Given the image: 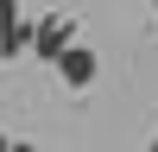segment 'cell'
Segmentation results:
<instances>
[{
	"label": "cell",
	"instance_id": "5b68a950",
	"mask_svg": "<svg viewBox=\"0 0 158 152\" xmlns=\"http://www.w3.org/2000/svg\"><path fill=\"white\" fill-rule=\"evenodd\" d=\"M152 6H158V0H152Z\"/></svg>",
	"mask_w": 158,
	"mask_h": 152
},
{
	"label": "cell",
	"instance_id": "7a4b0ae2",
	"mask_svg": "<svg viewBox=\"0 0 158 152\" xmlns=\"http://www.w3.org/2000/svg\"><path fill=\"white\" fill-rule=\"evenodd\" d=\"M57 76H63L70 89H89V82H95V51H89V44H70L63 63H57Z\"/></svg>",
	"mask_w": 158,
	"mask_h": 152
},
{
	"label": "cell",
	"instance_id": "6da1fadb",
	"mask_svg": "<svg viewBox=\"0 0 158 152\" xmlns=\"http://www.w3.org/2000/svg\"><path fill=\"white\" fill-rule=\"evenodd\" d=\"M76 44V25L63 19V13H51V19H38V38H32V51L44 63H63V51Z\"/></svg>",
	"mask_w": 158,
	"mask_h": 152
},
{
	"label": "cell",
	"instance_id": "3957f363",
	"mask_svg": "<svg viewBox=\"0 0 158 152\" xmlns=\"http://www.w3.org/2000/svg\"><path fill=\"white\" fill-rule=\"evenodd\" d=\"M6 152H38V146H25V139H13V146H6Z\"/></svg>",
	"mask_w": 158,
	"mask_h": 152
},
{
	"label": "cell",
	"instance_id": "277c9868",
	"mask_svg": "<svg viewBox=\"0 0 158 152\" xmlns=\"http://www.w3.org/2000/svg\"><path fill=\"white\" fill-rule=\"evenodd\" d=\"M146 152H158V139H152V146H146Z\"/></svg>",
	"mask_w": 158,
	"mask_h": 152
}]
</instances>
